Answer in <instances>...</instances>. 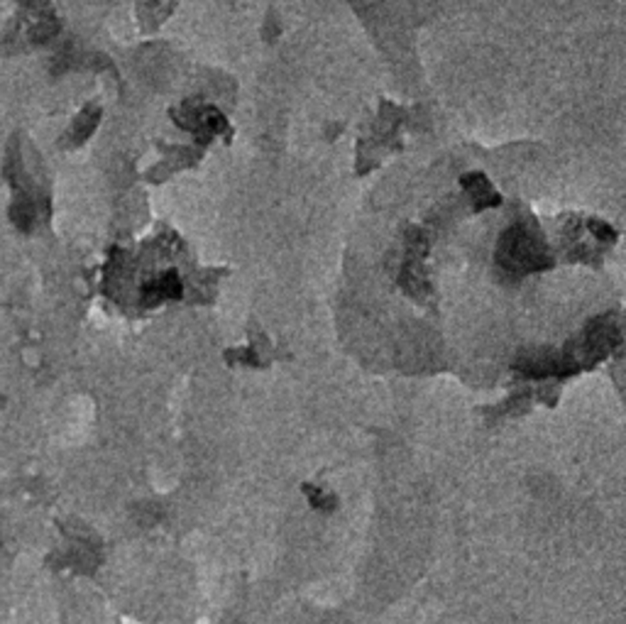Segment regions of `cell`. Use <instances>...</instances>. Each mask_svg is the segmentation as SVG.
Listing matches in <instances>:
<instances>
[{
	"label": "cell",
	"instance_id": "cell-1",
	"mask_svg": "<svg viewBox=\"0 0 626 624\" xmlns=\"http://www.w3.org/2000/svg\"><path fill=\"white\" fill-rule=\"evenodd\" d=\"M497 262L504 272L519 277L550 267V257H548L546 248L526 231L524 225H511L504 231L497 248Z\"/></svg>",
	"mask_w": 626,
	"mask_h": 624
},
{
	"label": "cell",
	"instance_id": "cell-2",
	"mask_svg": "<svg viewBox=\"0 0 626 624\" xmlns=\"http://www.w3.org/2000/svg\"><path fill=\"white\" fill-rule=\"evenodd\" d=\"M463 186L467 189L470 194H472V198H475V211H482V208H489V206H497V203L502 201V196L494 192L492 184H489V181H487V176L480 174V172H475V174H465L463 176Z\"/></svg>",
	"mask_w": 626,
	"mask_h": 624
},
{
	"label": "cell",
	"instance_id": "cell-3",
	"mask_svg": "<svg viewBox=\"0 0 626 624\" xmlns=\"http://www.w3.org/2000/svg\"><path fill=\"white\" fill-rule=\"evenodd\" d=\"M402 287L406 289L411 297H421V294L428 292V281H426V275L421 270V264L416 259H408L404 264L402 270Z\"/></svg>",
	"mask_w": 626,
	"mask_h": 624
},
{
	"label": "cell",
	"instance_id": "cell-4",
	"mask_svg": "<svg viewBox=\"0 0 626 624\" xmlns=\"http://www.w3.org/2000/svg\"><path fill=\"white\" fill-rule=\"evenodd\" d=\"M95 123H98V111H84L81 115L76 118V123H73V135H76V140H86V137L91 135V130L95 128Z\"/></svg>",
	"mask_w": 626,
	"mask_h": 624
},
{
	"label": "cell",
	"instance_id": "cell-5",
	"mask_svg": "<svg viewBox=\"0 0 626 624\" xmlns=\"http://www.w3.org/2000/svg\"><path fill=\"white\" fill-rule=\"evenodd\" d=\"M156 284H159V289H162L164 299H179L181 294H184V287H181V279L176 272H167V275H162L159 279H156Z\"/></svg>",
	"mask_w": 626,
	"mask_h": 624
},
{
	"label": "cell",
	"instance_id": "cell-6",
	"mask_svg": "<svg viewBox=\"0 0 626 624\" xmlns=\"http://www.w3.org/2000/svg\"><path fill=\"white\" fill-rule=\"evenodd\" d=\"M12 220H15L20 228H30L34 220V206L32 201H27V198H20V201L12 206Z\"/></svg>",
	"mask_w": 626,
	"mask_h": 624
},
{
	"label": "cell",
	"instance_id": "cell-7",
	"mask_svg": "<svg viewBox=\"0 0 626 624\" xmlns=\"http://www.w3.org/2000/svg\"><path fill=\"white\" fill-rule=\"evenodd\" d=\"M201 120L208 125V132H228V123H225L223 113L216 108H206L201 113Z\"/></svg>",
	"mask_w": 626,
	"mask_h": 624
},
{
	"label": "cell",
	"instance_id": "cell-8",
	"mask_svg": "<svg viewBox=\"0 0 626 624\" xmlns=\"http://www.w3.org/2000/svg\"><path fill=\"white\" fill-rule=\"evenodd\" d=\"M406 242H408L411 255H416V257H424V255L428 253V238H426L419 228H411V231L406 233Z\"/></svg>",
	"mask_w": 626,
	"mask_h": 624
},
{
	"label": "cell",
	"instance_id": "cell-9",
	"mask_svg": "<svg viewBox=\"0 0 626 624\" xmlns=\"http://www.w3.org/2000/svg\"><path fill=\"white\" fill-rule=\"evenodd\" d=\"M587 228H590V231L594 233V238H599V240H614V228L602 223V220H590Z\"/></svg>",
	"mask_w": 626,
	"mask_h": 624
}]
</instances>
